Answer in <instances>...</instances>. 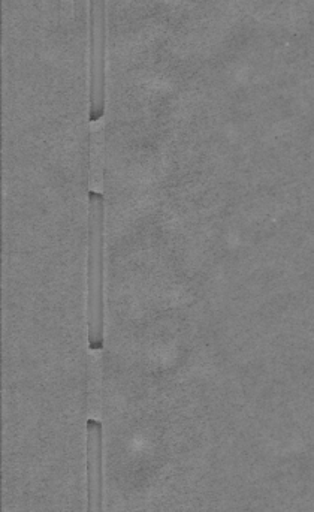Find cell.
<instances>
[{
  "instance_id": "obj_2",
  "label": "cell",
  "mask_w": 314,
  "mask_h": 512,
  "mask_svg": "<svg viewBox=\"0 0 314 512\" xmlns=\"http://www.w3.org/2000/svg\"><path fill=\"white\" fill-rule=\"evenodd\" d=\"M89 120L105 114V50H107V0H89Z\"/></svg>"
},
{
  "instance_id": "obj_1",
  "label": "cell",
  "mask_w": 314,
  "mask_h": 512,
  "mask_svg": "<svg viewBox=\"0 0 314 512\" xmlns=\"http://www.w3.org/2000/svg\"><path fill=\"white\" fill-rule=\"evenodd\" d=\"M104 197L89 192V274H87V328L90 351L104 349Z\"/></svg>"
}]
</instances>
